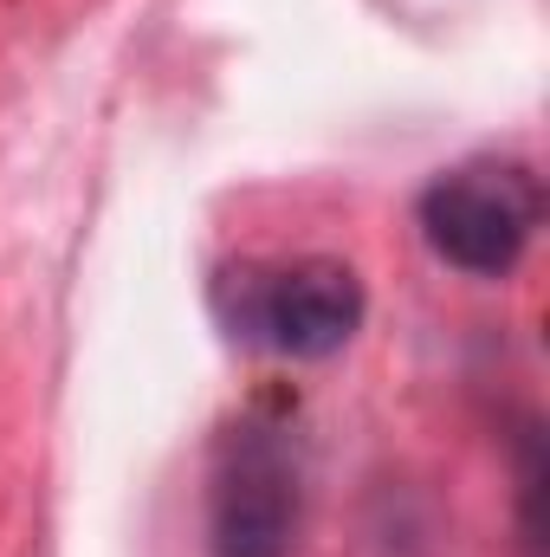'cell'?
Returning <instances> with one entry per match:
<instances>
[{
  "instance_id": "6da1fadb",
  "label": "cell",
  "mask_w": 550,
  "mask_h": 557,
  "mask_svg": "<svg viewBox=\"0 0 550 557\" xmlns=\"http://www.w3.org/2000/svg\"><path fill=\"white\" fill-rule=\"evenodd\" d=\"M214 305L240 344L291 357V363L337 357L363 331V311H370L363 278L343 260H324V253L278 260V267H234L214 285Z\"/></svg>"
},
{
  "instance_id": "7a4b0ae2",
  "label": "cell",
  "mask_w": 550,
  "mask_h": 557,
  "mask_svg": "<svg viewBox=\"0 0 550 557\" xmlns=\"http://www.w3.org/2000/svg\"><path fill=\"white\" fill-rule=\"evenodd\" d=\"M414 221H421V240L434 247V260H447L453 273L505 278L525 260V247L545 221V188L525 162L479 156V162L434 175L414 201Z\"/></svg>"
},
{
  "instance_id": "3957f363",
  "label": "cell",
  "mask_w": 550,
  "mask_h": 557,
  "mask_svg": "<svg viewBox=\"0 0 550 557\" xmlns=\"http://www.w3.org/2000/svg\"><path fill=\"white\" fill-rule=\"evenodd\" d=\"M304 512V480L291 441L266 421H240L208 473V552L214 557H291Z\"/></svg>"
}]
</instances>
